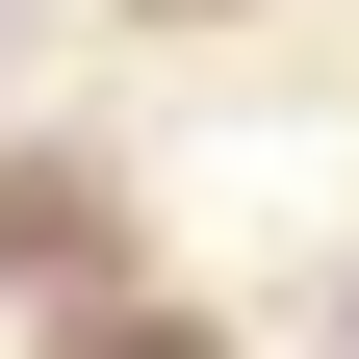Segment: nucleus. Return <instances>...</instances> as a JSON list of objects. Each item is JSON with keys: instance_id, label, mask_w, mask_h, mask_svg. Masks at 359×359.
I'll use <instances>...</instances> for the list:
<instances>
[{"instance_id": "1", "label": "nucleus", "mask_w": 359, "mask_h": 359, "mask_svg": "<svg viewBox=\"0 0 359 359\" xmlns=\"http://www.w3.org/2000/svg\"><path fill=\"white\" fill-rule=\"evenodd\" d=\"M77 257H103V180L77 154H0V283H77Z\"/></svg>"}, {"instance_id": "2", "label": "nucleus", "mask_w": 359, "mask_h": 359, "mask_svg": "<svg viewBox=\"0 0 359 359\" xmlns=\"http://www.w3.org/2000/svg\"><path fill=\"white\" fill-rule=\"evenodd\" d=\"M52 359H205V334H154V308H103V334H52Z\"/></svg>"}]
</instances>
